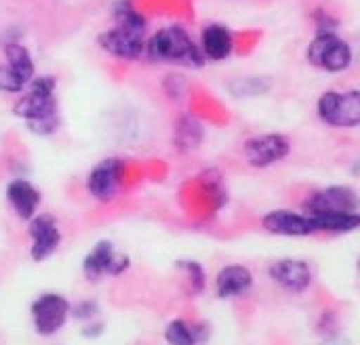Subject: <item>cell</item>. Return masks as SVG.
Returning a JSON list of instances; mask_svg holds the SVG:
<instances>
[{"instance_id":"cell-1","label":"cell","mask_w":360,"mask_h":345,"mask_svg":"<svg viewBox=\"0 0 360 345\" xmlns=\"http://www.w3.org/2000/svg\"><path fill=\"white\" fill-rule=\"evenodd\" d=\"M15 116H19L25 126L40 137H49L59 129V108L55 97L53 76H34L27 84V93L15 103Z\"/></svg>"},{"instance_id":"cell-2","label":"cell","mask_w":360,"mask_h":345,"mask_svg":"<svg viewBox=\"0 0 360 345\" xmlns=\"http://www.w3.org/2000/svg\"><path fill=\"white\" fill-rule=\"evenodd\" d=\"M146 55L152 61L177 63L186 67H202L207 57L181 25H167L146 40Z\"/></svg>"},{"instance_id":"cell-3","label":"cell","mask_w":360,"mask_h":345,"mask_svg":"<svg viewBox=\"0 0 360 345\" xmlns=\"http://www.w3.org/2000/svg\"><path fill=\"white\" fill-rule=\"evenodd\" d=\"M306 57L314 67L325 70L329 74H340L352 65L354 53L352 46L335 32H319L316 38L308 44Z\"/></svg>"},{"instance_id":"cell-4","label":"cell","mask_w":360,"mask_h":345,"mask_svg":"<svg viewBox=\"0 0 360 345\" xmlns=\"http://www.w3.org/2000/svg\"><path fill=\"white\" fill-rule=\"evenodd\" d=\"M319 118L338 129H354L360 124V91H327L316 103Z\"/></svg>"},{"instance_id":"cell-5","label":"cell","mask_w":360,"mask_h":345,"mask_svg":"<svg viewBox=\"0 0 360 345\" xmlns=\"http://www.w3.org/2000/svg\"><path fill=\"white\" fill-rule=\"evenodd\" d=\"M72 316V306L65 297L57 295V293H46L40 295L34 304H32V320H34V329L38 335L49 337L55 335L57 331H61L68 323V318Z\"/></svg>"},{"instance_id":"cell-6","label":"cell","mask_w":360,"mask_h":345,"mask_svg":"<svg viewBox=\"0 0 360 345\" xmlns=\"http://www.w3.org/2000/svg\"><path fill=\"white\" fill-rule=\"evenodd\" d=\"M360 209V196L348 185H329L306 198V215L323 213H356Z\"/></svg>"},{"instance_id":"cell-7","label":"cell","mask_w":360,"mask_h":345,"mask_svg":"<svg viewBox=\"0 0 360 345\" xmlns=\"http://www.w3.org/2000/svg\"><path fill=\"white\" fill-rule=\"evenodd\" d=\"M99 46L118 57V59H139L143 53H146V32H139V30H133V27H127V25H114L105 32L99 34L97 38Z\"/></svg>"},{"instance_id":"cell-8","label":"cell","mask_w":360,"mask_h":345,"mask_svg":"<svg viewBox=\"0 0 360 345\" xmlns=\"http://www.w3.org/2000/svg\"><path fill=\"white\" fill-rule=\"evenodd\" d=\"M291 152V143L281 133H266L255 135L245 143V158L255 169L272 167L281 160H285Z\"/></svg>"},{"instance_id":"cell-9","label":"cell","mask_w":360,"mask_h":345,"mask_svg":"<svg viewBox=\"0 0 360 345\" xmlns=\"http://www.w3.org/2000/svg\"><path fill=\"white\" fill-rule=\"evenodd\" d=\"M127 268H129V257L122 253H116L110 240H99L82 261V272L91 282H97L105 274L118 276Z\"/></svg>"},{"instance_id":"cell-10","label":"cell","mask_w":360,"mask_h":345,"mask_svg":"<svg viewBox=\"0 0 360 345\" xmlns=\"http://www.w3.org/2000/svg\"><path fill=\"white\" fill-rule=\"evenodd\" d=\"M122 175H124V164L118 158H105L101 162H97L89 177H86V190L95 200H110L116 196V192L120 190L122 183Z\"/></svg>"},{"instance_id":"cell-11","label":"cell","mask_w":360,"mask_h":345,"mask_svg":"<svg viewBox=\"0 0 360 345\" xmlns=\"http://www.w3.org/2000/svg\"><path fill=\"white\" fill-rule=\"evenodd\" d=\"M30 238H32V249L30 255L34 261H44L49 259L59 242H61V232L53 215H36L30 219Z\"/></svg>"},{"instance_id":"cell-12","label":"cell","mask_w":360,"mask_h":345,"mask_svg":"<svg viewBox=\"0 0 360 345\" xmlns=\"http://www.w3.org/2000/svg\"><path fill=\"white\" fill-rule=\"evenodd\" d=\"M262 226L276 236H291V238H304L316 232L312 219L304 213L293 211H272L262 219Z\"/></svg>"},{"instance_id":"cell-13","label":"cell","mask_w":360,"mask_h":345,"mask_svg":"<svg viewBox=\"0 0 360 345\" xmlns=\"http://www.w3.org/2000/svg\"><path fill=\"white\" fill-rule=\"evenodd\" d=\"M268 272L278 287L291 293H302L312 285V270L302 259H281L272 263Z\"/></svg>"},{"instance_id":"cell-14","label":"cell","mask_w":360,"mask_h":345,"mask_svg":"<svg viewBox=\"0 0 360 345\" xmlns=\"http://www.w3.org/2000/svg\"><path fill=\"white\" fill-rule=\"evenodd\" d=\"M251 287H253V274L245 266L232 263L217 272L215 291H217V297H221V299L240 297V295L249 293Z\"/></svg>"},{"instance_id":"cell-15","label":"cell","mask_w":360,"mask_h":345,"mask_svg":"<svg viewBox=\"0 0 360 345\" xmlns=\"http://www.w3.org/2000/svg\"><path fill=\"white\" fill-rule=\"evenodd\" d=\"M6 200L23 221H30L40 207V192L25 179H13L6 185Z\"/></svg>"},{"instance_id":"cell-16","label":"cell","mask_w":360,"mask_h":345,"mask_svg":"<svg viewBox=\"0 0 360 345\" xmlns=\"http://www.w3.org/2000/svg\"><path fill=\"white\" fill-rule=\"evenodd\" d=\"M200 48L207 59L211 61H224L234 51V34L230 27L221 23H211L200 34Z\"/></svg>"},{"instance_id":"cell-17","label":"cell","mask_w":360,"mask_h":345,"mask_svg":"<svg viewBox=\"0 0 360 345\" xmlns=\"http://www.w3.org/2000/svg\"><path fill=\"white\" fill-rule=\"evenodd\" d=\"M4 57H6L4 63L8 65V70L27 86L34 80V72H36L30 51L19 40H11L4 44Z\"/></svg>"},{"instance_id":"cell-18","label":"cell","mask_w":360,"mask_h":345,"mask_svg":"<svg viewBox=\"0 0 360 345\" xmlns=\"http://www.w3.org/2000/svg\"><path fill=\"white\" fill-rule=\"evenodd\" d=\"M207 327L205 325H194L190 327L184 320H171L165 329V339L169 345H200L207 341Z\"/></svg>"},{"instance_id":"cell-19","label":"cell","mask_w":360,"mask_h":345,"mask_svg":"<svg viewBox=\"0 0 360 345\" xmlns=\"http://www.w3.org/2000/svg\"><path fill=\"white\" fill-rule=\"evenodd\" d=\"M316 228V232H352L360 228V213H323V215H308Z\"/></svg>"},{"instance_id":"cell-20","label":"cell","mask_w":360,"mask_h":345,"mask_svg":"<svg viewBox=\"0 0 360 345\" xmlns=\"http://www.w3.org/2000/svg\"><path fill=\"white\" fill-rule=\"evenodd\" d=\"M202 141V126L194 116H181L175 129V143L181 150H194Z\"/></svg>"},{"instance_id":"cell-21","label":"cell","mask_w":360,"mask_h":345,"mask_svg":"<svg viewBox=\"0 0 360 345\" xmlns=\"http://www.w3.org/2000/svg\"><path fill=\"white\" fill-rule=\"evenodd\" d=\"M114 17H116V23L118 25H127V27L146 32V19H143V15L131 2H127V0H120V2L114 4Z\"/></svg>"},{"instance_id":"cell-22","label":"cell","mask_w":360,"mask_h":345,"mask_svg":"<svg viewBox=\"0 0 360 345\" xmlns=\"http://www.w3.org/2000/svg\"><path fill=\"white\" fill-rule=\"evenodd\" d=\"M177 268L186 274L188 285H190V291H192L194 295H198V293H202V291H205V282H207V280H205V270H202V266H200V263L186 259V261H179V263H177Z\"/></svg>"},{"instance_id":"cell-23","label":"cell","mask_w":360,"mask_h":345,"mask_svg":"<svg viewBox=\"0 0 360 345\" xmlns=\"http://www.w3.org/2000/svg\"><path fill=\"white\" fill-rule=\"evenodd\" d=\"M27 86L8 70V65L6 63H2L0 65V91L2 93H21V91H25Z\"/></svg>"},{"instance_id":"cell-24","label":"cell","mask_w":360,"mask_h":345,"mask_svg":"<svg viewBox=\"0 0 360 345\" xmlns=\"http://www.w3.org/2000/svg\"><path fill=\"white\" fill-rule=\"evenodd\" d=\"M165 93H167L171 99H181L184 93H186V80H184L179 74H171V76L165 80Z\"/></svg>"},{"instance_id":"cell-25","label":"cell","mask_w":360,"mask_h":345,"mask_svg":"<svg viewBox=\"0 0 360 345\" xmlns=\"http://www.w3.org/2000/svg\"><path fill=\"white\" fill-rule=\"evenodd\" d=\"M97 306L93 301H82L80 306L72 308V316L78 318V320H93L97 316Z\"/></svg>"},{"instance_id":"cell-26","label":"cell","mask_w":360,"mask_h":345,"mask_svg":"<svg viewBox=\"0 0 360 345\" xmlns=\"http://www.w3.org/2000/svg\"><path fill=\"white\" fill-rule=\"evenodd\" d=\"M101 331H103V325H99V323H93L91 327H86V329H84V333H86L89 337H97Z\"/></svg>"},{"instance_id":"cell-27","label":"cell","mask_w":360,"mask_h":345,"mask_svg":"<svg viewBox=\"0 0 360 345\" xmlns=\"http://www.w3.org/2000/svg\"><path fill=\"white\" fill-rule=\"evenodd\" d=\"M359 270H360V261H359Z\"/></svg>"}]
</instances>
